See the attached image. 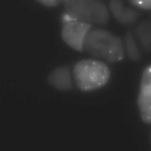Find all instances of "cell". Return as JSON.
<instances>
[{"label": "cell", "instance_id": "4", "mask_svg": "<svg viewBox=\"0 0 151 151\" xmlns=\"http://www.w3.org/2000/svg\"><path fill=\"white\" fill-rule=\"evenodd\" d=\"M91 25L78 20L64 24L61 31L62 38L68 45L76 50L82 51L84 41Z\"/></svg>", "mask_w": 151, "mask_h": 151}, {"label": "cell", "instance_id": "10", "mask_svg": "<svg viewBox=\"0 0 151 151\" xmlns=\"http://www.w3.org/2000/svg\"><path fill=\"white\" fill-rule=\"evenodd\" d=\"M131 2L137 7L145 9L151 8V0H130Z\"/></svg>", "mask_w": 151, "mask_h": 151}, {"label": "cell", "instance_id": "1", "mask_svg": "<svg viewBox=\"0 0 151 151\" xmlns=\"http://www.w3.org/2000/svg\"><path fill=\"white\" fill-rule=\"evenodd\" d=\"M84 46L90 54L102 58L110 63L120 61L124 57L121 39L102 29H96L89 32Z\"/></svg>", "mask_w": 151, "mask_h": 151}, {"label": "cell", "instance_id": "3", "mask_svg": "<svg viewBox=\"0 0 151 151\" xmlns=\"http://www.w3.org/2000/svg\"><path fill=\"white\" fill-rule=\"evenodd\" d=\"M66 12L77 20L100 24L108 21V13L104 4L97 0H66Z\"/></svg>", "mask_w": 151, "mask_h": 151}, {"label": "cell", "instance_id": "7", "mask_svg": "<svg viewBox=\"0 0 151 151\" xmlns=\"http://www.w3.org/2000/svg\"><path fill=\"white\" fill-rule=\"evenodd\" d=\"M110 7L115 18L120 22L127 23L133 21L137 17L136 12L123 7L120 0H111Z\"/></svg>", "mask_w": 151, "mask_h": 151}, {"label": "cell", "instance_id": "9", "mask_svg": "<svg viewBox=\"0 0 151 151\" xmlns=\"http://www.w3.org/2000/svg\"><path fill=\"white\" fill-rule=\"evenodd\" d=\"M125 40L129 58L134 61L139 60L140 58L139 51L130 32H129L126 34Z\"/></svg>", "mask_w": 151, "mask_h": 151}, {"label": "cell", "instance_id": "8", "mask_svg": "<svg viewBox=\"0 0 151 151\" xmlns=\"http://www.w3.org/2000/svg\"><path fill=\"white\" fill-rule=\"evenodd\" d=\"M137 33L146 50L150 51L151 47L150 28L149 25L143 24L139 26Z\"/></svg>", "mask_w": 151, "mask_h": 151}, {"label": "cell", "instance_id": "6", "mask_svg": "<svg viewBox=\"0 0 151 151\" xmlns=\"http://www.w3.org/2000/svg\"><path fill=\"white\" fill-rule=\"evenodd\" d=\"M48 83L56 88L68 91L72 88V83L69 68L66 66L58 67L48 76Z\"/></svg>", "mask_w": 151, "mask_h": 151}, {"label": "cell", "instance_id": "12", "mask_svg": "<svg viewBox=\"0 0 151 151\" xmlns=\"http://www.w3.org/2000/svg\"><path fill=\"white\" fill-rule=\"evenodd\" d=\"M62 19V21L64 24L73 21L77 20L67 12L63 15Z\"/></svg>", "mask_w": 151, "mask_h": 151}, {"label": "cell", "instance_id": "5", "mask_svg": "<svg viewBox=\"0 0 151 151\" xmlns=\"http://www.w3.org/2000/svg\"><path fill=\"white\" fill-rule=\"evenodd\" d=\"M137 102L142 121L151 122V67L148 65L142 73Z\"/></svg>", "mask_w": 151, "mask_h": 151}, {"label": "cell", "instance_id": "11", "mask_svg": "<svg viewBox=\"0 0 151 151\" xmlns=\"http://www.w3.org/2000/svg\"><path fill=\"white\" fill-rule=\"evenodd\" d=\"M40 3L49 7L55 6L59 5L66 0H37Z\"/></svg>", "mask_w": 151, "mask_h": 151}, {"label": "cell", "instance_id": "2", "mask_svg": "<svg viewBox=\"0 0 151 151\" xmlns=\"http://www.w3.org/2000/svg\"><path fill=\"white\" fill-rule=\"evenodd\" d=\"M73 75L78 88L84 91H92L104 85L110 76L108 66L98 60H81L74 66Z\"/></svg>", "mask_w": 151, "mask_h": 151}]
</instances>
